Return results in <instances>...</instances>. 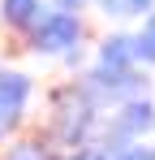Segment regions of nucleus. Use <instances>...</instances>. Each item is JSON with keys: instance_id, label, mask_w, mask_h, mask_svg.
<instances>
[{"instance_id": "nucleus-12", "label": "nucleus", "mask_w": 155, "mask_h": 160, "mask_svg": "<svg viewBox=\"0 0 155 160\" xmlns=\"http://www.w3.org/2000/svg\"><path fill=\"white\" fill-rule=\"evenodd\" d=\"M65 160H112V156H108V147H99V143H86V147L65 152Z\"/></svg>"}, {"instance_id": "nucleus-14", "label": "nucleus", "mask_w": 155, "mask_h": 160, "mask_svg": "<svg viewBox=\"0 0 155 160\" xmlns=\"http://www.w3.org/2000/svg\"><path fill=\"white\" fill-rule=\"evenodd\" d=\"M9 138H13V134H9L4 126H0V156H4V147H9Z\"/></svg>"}, {"instance_id": "nucleus-2", "label": "nucleus", "mask_w": 155, "mask_h": 160, "mask_svg": "<svg viewBox=\"0 0 155 160\" xmlns=\"http://www.w3.org/2000/svg\"><path fill=\"white\" fill-rule=\"evenodd\" d=\"M86 39H91L86 13H73V9H56V4H48L43 18L26 30L22 52L43 56V61H65L69 52H82Z\"/></svg>"}, {"instance_id": "nucleus-16", "label": "nucleus", "mask_w": 155, "mask_h": 160, "mask_svg": "<svg viewBox=\"0 0 155 160\" xmlns=\"http://www.w3.org/2000/svg\"><path fill=\"white\" fill-rule=\"evenodd\" d=\"M151 147H155V143H151Z\"/></svg>"}, {"instance_id": "nucleus-8", "label": "nucleus", "mask_w": 155, "mask_h": 160, "mask_svg": "<svg viewBox=\"0 0 155 160\" xmlns=\"http://www.w3.org/2000/svg\"><path fill=\"white\" fill-rule=\"evenodd\" d=\"M95 61H99V65H112V69L138 65V39H134V30H108L99 43H95ZM142 69H147V65H142Z\"/></svg>"}, {"instance_id": "nucleus-15", "label": "nucleus", "mask_w": 155, "mask_h": 160, "mask_svg": "<svg viewBox=\"0 0 155 160\" xmlns=\"http://www.w3.org/2000/svg\"><path fill=\"white\" fill-rule=\"evenodd\" d=\"M0 74H4V61H0Z\"/></svg>"}, {"instance_id": "nucleus-4", "label": "nucleus", "mask_w": 155, "mask_h": 160, "mask_svg": "<svg viewBox=\"0 0 155 160\" xmlns=\"http://www.w3.org/2000/svg\"><path fill=\"white\" fill-rule=\"evenodd\" d=\"M155 134V100L151 95H134L125 104H116L112 112H103L99 126V147L116 152L125 143H147Z\"/></svg>"}, {"instance_id": "nucleus-7", "label": "nucleus", "mask_w": 155, "mask_h": 160, "mask_svg": "<svg viewBox=\"0 0 155 160\" xmlns=\"http://www.w3.org/2000/svg\"><path fill=\"white\" fill-rule=\"evenodd\" d=\"M0 160H65V152H60L39 126H26L22 134L9 138V147H4Z\"/></svg>"}, {"instance_id": "nucleus-1", "label": "nucleus", "mask_w": 155, "mask_h": 160, "mask_svg": "<svg viewBox=\"0 0 155 160\" xmlns=\"http://www.w3.org/2000/svg\"><path fill=\"white\" fill-rule=\"evenodd\" d=\"M60 152H73L86 143H99V126H103V108L86 95V87L78 78L52 82L43 95V121H35Z\"/></svg>"}, {"instance_id": "nucleus-10", "label": "nucleus", "mask_w": 155, "mask_h": 160, "mask_svg": "<svg viewBox=\"0 0 155 160\" xmlns=\"http://www.w3.org/2000/svg\"><path fill=\"white\" fill-rule=\"evenodd\" d=\"M134 39H138V65H147V69H155V9L138 22V30H134Z\"/></svg>"}, {"instance_id": "nucleus-3", "label": "nucleus", "mask_w": 155, "mask_h": 160, "mask_svg": "<svg viewBox=\"0 0 155 160\" xmlns=\"http://www.w3.org/2000/svg\"><path fill=\"white\" fill-rule=\"evenodd\" d=\"M78 82L86 87V95L103 108V112H112L116 104H125L134 95H151V69H142V65H129V69H112V65H99V61H91Z\"/></svg>"}, {"instance_id": "nucleus-11", "label": "nucleus", "mask_w": 155, "mask_h": 160, "mask_svg": "<svg viewBox=\"0 0 155 160\" xmlns=\"http://www.w3.org/2000/svg\"><path fill=\"white\" fill-rule=\"evenodd\" d=\"M112 160H155V147L151 143H125V147H116V152H108Z\"/></svg>"}, {"instance_id": "nucleus-6", "label": "nucleus", "mask_w": 155, "mask_h": 160, "mask_svg": "<svg viewBox=\"0 0 155 160\" xmlns=\"http://www.w3.org/2000/svg\"><path fill=\"white\" fill-rule=\"evenodd\" d=\"M43 9H48V0H0V35L22 48L26 30L43 18Z\"/></svg>"}, {"instance_id": "nucleus-5", "label": "nucleus", "mask_w": 155, "mask_h": 160, "mask_svg": "<svg viewBox=\"0 0 155 160\" xmlns=\"http://www.w3.org/2000/svg\"><path fill=\"white\" fill-rule=\"evenodd\" d=\"M30 104H35V78L26 69H4L0 74V126L9 134H22L30 126Z\"/></svg>"}, {"instance_id": "nucleus-9", "label": "nucleus", "mask_w": 155, "mask_h": 160, "mask_svg": "<svg viewBox=\"0 0 155 160\" xmlns=\"http://www.w3.org/2000/svg\"><path fill=\"white\" fill-rule=\"evenodd\" d=\"M91 9L103 13L108 22H116V26H129V22H142L151 13L155 0H91Z\"/></svg>"}, {"instance_id": "nucleus-13", "label": "nucleus", "mask_w": 155, "mask_h": 160, "mask_svg": "<svg viewBox=\"0 0 155 160\" xmlns=\"http://www.w3.org/2000/svg\"><path fill=\"white\" fill-rule=\"evenodd\" d=\"M48 4H56V9H73V13H86V9H91V0H48Z\"/></svg>"}]
</instances>
